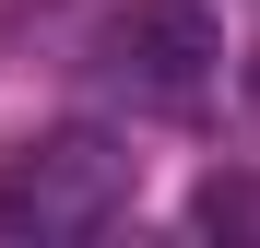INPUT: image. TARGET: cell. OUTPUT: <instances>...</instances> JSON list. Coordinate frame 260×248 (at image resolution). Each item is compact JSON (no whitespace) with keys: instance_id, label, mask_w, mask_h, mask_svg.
Instances as JSON below:
<instances>
[{"instance_id":"1","label":"cell","mask_w":260,"mask_h":248,"mask_svg":"<svg viewBox=\"0 0 260 248\" xmlns=\"http://www.w3.org/2000/svg\"><path fill=\"white\" fill-rule=\"evenodd\" d=\"M118 201H130V142L83 130V118L0 154V225L12 236H95Z\"/></svg>"},{"instance_id":"2","label":"cell","mask_w":260,"mask_h":248,"mask_svg":"<svg viewBox=\"0 0 260 248\" xmlns=\"http://www.w3.org/2000/svg\"><path fill=\"white\" fill-rule=\"evenodd\" d=\"M95 71L142 107H201V83L225 71V36H213L201 0H130L95 24Z\"/></svg>"}]
</instances>
